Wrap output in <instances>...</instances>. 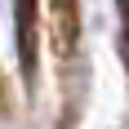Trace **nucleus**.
<instances>
[{
	"mask_svg": "<svg viewBox=\"0 0 129 129\" xmlns=\"http://www.w3.org/2000/svg\"><path fill=\"white\" fill-rule=\"evenodd\" d=\"M13 18H18V53H22V71L36 76V0H13Z\"/></svg>",
	"mask_w": 129,
	"mask_h": 129,
	"instance_id": "f257e3e1",
	"label": "nucleus"
},
{
	"mask_svg": "<svg viewBox=\"0 0 129 129\" xmlns=\"http://www.w3.org/2000/svg\"><path fill=\"white\" fill-rule=\"evenodd\" d=\"M76 45V5L71 0H58V49H71Z\"/></svg>",
	"mask_w": 129,
	"mask_h": 129,
	"instance_id": "f03ea898",
	"label": "nucleus"
}]
</instances>
